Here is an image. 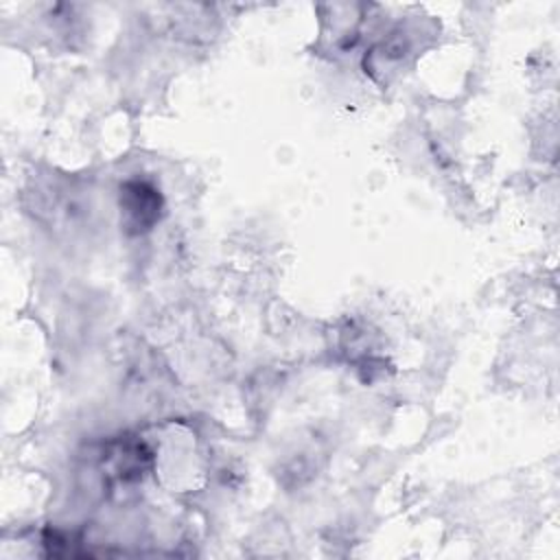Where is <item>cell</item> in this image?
Listing matches in <instances>:
<instances>
[{"mask_svg": "<svg viewBox=\"0 0 560 560\" xmlns=\"http://www.w3.org/2000/svg\"><path fill=\"white\" fill-rule=\"evenodd\" d=\"M162 210L160 192L140 179H131L120 188V212L122 223L129 232L140 234L155 225Z\"/></svg>", "mask_w": 560, "mask_h": 560, "instance_id": "cell-1", "label": "cell"}]
</instances>
